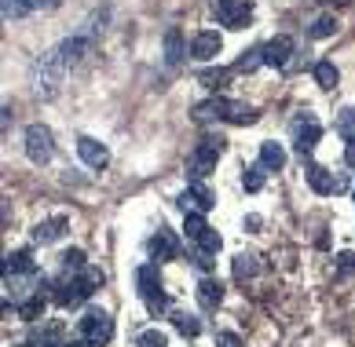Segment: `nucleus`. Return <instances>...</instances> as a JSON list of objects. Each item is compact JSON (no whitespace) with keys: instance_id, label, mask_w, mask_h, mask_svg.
Returning <instances> with one entry per match:
<instances>
[{"instance_id":"7ed1b4c3","label":"nucleus","mask_w":355,"mask_h":347,"mask_svg":"<svg viewBox=\"0 0 355 347\" xmlns=\"http://www.w3.org/2000/svg\"><path fill=\"white\" fill-rule=\"evenodd\" d=\"M136 285H139V296L147 303L150 314H162L168 307V296L162 292V274H157V263H143L136 271Z\"/></svg>"},{"instance_id":"4c0bfd02","label":"nucleus","mask_w":355,"mask_h":347,"mask_svg":"<svg viewBox=\"0 0 355 347\" xmlns=\"http://www.w3.org/2000/svg\"><path fill=\"white\" fill-rule=\"evenodd\" d=\"M216 344H220V347H245L239 332H216Z\"/></svg>"},{"instance_id":"a878e982","label":"nucleus","mask_w":355,"mask_h":347,"mask_svg":"<svg viewBox=\"0 0 355 347\" xmlns=\"http://www.w3.org/2000/svg\"><path fill=\"white\" fill-rule=\"evenodd\" d=\"M264 179H268V168L264 165H249L245 172H242V186H245V190L249 194H257V190H264Z\"/></svg>"},{"instance_id":"6ab92c4d","label":"nucleus","mask_w":355,"mask_h":347,"mask_svg":"<svg viewBox=\"0 0 355 347\" xmlns=\"http://www.w3.org/2000/svg\"><path fill=\"white\" fill-rule=\"evenodd\" d=\"M33 282H37V274H8V278H4V285H8V296L15 300V303H19V300L26 303V296L33 292V289H30Z\"/></svg>"},{"instance_id":"c756f323","label":"nucleus","mask_w":355,"mask_h":347,"mask_svg":"<svg viewBox=\"0 0 355 347\" xmlns=\"http://www.w3.org/2000/svg\"><path fill=\"white\" fill-rule=\"evenodd\" d=\"M337 132L345 139H355V106H345V110L337 114Z\"/></svg>"},{"instance_id":"4468645a","label":"nucleus","mask_w":355,"mask_h":347,"mask_svg":"<svg viewBox=\"0 0 355 347\" xmlns=\"http://www.w3.org/2000/svg\"><path fill=\"white\" fill-rule=\"evenodd\" d=\"M308 183H311V190L315 194H334V190H340V179H334V172L330 168H322V165H311L308 168Z\"/></svg>"},{"instance_id":"c85d7f7f","label":"nucleus","mask_w":355,"mask_h":347,"mask_svg":"<svg viewBox=\"0 0 355 347\" xmlns=\"http://www.w3.org/2000/svg\"><path fill=\"white\" fill-rule=\"evenodd\" d=\"M334 33H337V19L334 15H322V19L311 22V37H315V41H326V37H334Z\"/></svg>"},{"instance_id":"f8f14e48","label":"nucleus","mask_w":355,"mask_h":347,"mask_svg":"<svg viewBox=\"0 0 355 347\" xmlns=\"http://www.w3.org/2000/svg\"><path fill=\"white\" fill-rule=\"evenodd\" d=\"M289 55H293V37H286V33L271 37V41L264 44V59H268V66H286Z\"/></svg>"},{"instance_id":"ddd939ff","label":"nucleus","mask_w":355,"mask_h":347,"mask_svg":"<svg viewBox=\"0 0 355 347\" xmlns=\"http://www.w3.org/2000/svg\"><path fill=\"white\" fill-rule=\"evenodd\" d=\"M227 99H205L194 106V121L198 125H209V121H227Z\"/></svg>"},{"instance_id":"f3484780","label":"nucleus","mask_w":355,"mask_h":347,"mask_svg":"<svg viewBox=\"0 0 355 347\" xmlns=\"http://www.w3.org/2000/svg\"><path fill=\"white\" fill-rule=\"evenodd\" d=\"M62 234H67V220H44V223L33 226V242L37 245H51V242H59Z\"/></svg>"},{"instance_id":"bb28decb","label":"nucleus","mask_w":355,"mask_h":347,"mask_svg":"<svg viewBox=\"0 0 355 347\" xmlns=\"http://www.w3.org/2000/svg\"><path fill=\"white\" fill-rule=\"evenodd\" d=\"M183 231H187V238H194V242H198V238L209 231V223H205L202 212H183Z\"/></svg>"},{"instance_id":"f704fd0d","label":"nucleus","mask_w":355,"mask_h":347,"mask_svg":"<svg viewBox=\"0 0 355 347\" xmlns=\"http://www.w3.org/2000/svg\"><path fill=\"white\" fill-rule=\"evenodd\" d=\"M22 15H30L22 0H4V19H8V22H11V19H22Z\"/></svg>"},{"instance_id":"f257e3e1","label":"nucleus","mask_w":355,"mask_h":347,"mask_svg":"<svg viewBox=\"0 0 355 347\" xmlns=\"http://www.w3.org/2000/svg\"><path fill=\"white\" fill-rule=\"evenodd\" d=\"M62 73H67V62H62L59 48L48 51V55H41V62H37V70H33V91L41 99H55L59 84H62Z\"/></svg>"},{"instance_id":"e433bc0d","label":"nucleus","mask_w":355,"mask_h":347,"mask_svg":"<svg viewBox=\"0 0 355 347\" xmlns=\"http://www.w3.org/2000/svg\"><path fill=\"white\" fill-rule=\"evenodd\" d=\"M202 81H205L209 88H220L223 81H227V70H205V73H202Z\"/></svg>"},{"instance_id":"393cba45","label":"nucleus","mask_w":355,"mask_h":347,"mask_svg":"<svg viewBox=\"0 0 355 347\" xmlns=\"http://www.w3.org/2000/svg\"><path fill=\"white\" fill-rule=\"evenodd\" d=\"M315 81H319V88H337V81H340V73H337V66L330 62V59H322V62H315Z\"/></svg>"},{"instance_id":"7c9ffc66","label":"nucleus","mask_w":355,"mask_h":347,"mask_svg":"<svg viewBox=\"0 0 355 347\" xmlns=\"http://www.w3.org/2000/svg\"><path fill=\"white\" fill-rule=\"evenodd\" d=\"M136 347H168V337L162 329H143L136 337Z\"/></svg>"},{"instance_id":"0eeeda50","label":"nucleus","mask_w":355,"mask_h":347,"mask_svg":"<svg viewBox=\"0 0 355 347\" xmlns=\"http://www.w3.org/2000/svg\"><path fill=\"white\" fill-rule=\"evenodd\" d=\"M293 132H297V154L300 157H308L311 150H315V143H319V136H322V128H319V121H315L311 114H304V117H297L293 121Z\"/></svg>"},{"instance_id":"cd10ccee","label":"nucleus","mask_w":355,"mask_h":347,"mask_svg":"<svg viewBox=\"0 0 355 347\" xmlns=\"http://www.w3.org/2000/svg\"><path fill=\"white\" fill-rule=\"evenodd\" d=\"M173 326L183 332V337H198V332H202V322H198V318H194V314H187V311H180V314H173Z\"/></svg>"},{"instance_id":"c9c22d12","label":"nucleus","mask_w":355,"mask_h":347,"mask_svg":"<svg viewBox=\"0 0 355 347\" xmlns=\"http://www.w3.org/2000/svg\"><path fill=\"white\" fill-rule=\"evenodd\" d=\"M337 274H355V252H337Z\"/></svg>"},{"instance_id":"2f4dec72","label":"nucleus","mask_w":355,"mask_h":347,"mask_svg":"<svg viewBox=\"0 0 355 347\" xmlns=\"http://www.w3.org/2000/svg\"><path fill=\"white\" fill-rule=\"evenodd\" d=\"M220 245H223V238L213 231V226H209V231L198 238V249L205 252V256H216V252H220Z\"/></svg>"},{"instance_id":"aec40b11","label":"nucleus","mask_w":355,"mask_h":347,"mask_svg":"<svg viewBox=\"0 0 355 347\" xmlns=\"http://www.w3.org/2000/svg\"><path fill=\"white\" fill-rule=\"evenodd\" d=\"M85 51H88V37H70V41H62V44H59V55H62V62H67V66L81 62V59H85Z\"/></svg>"},{"instance_id":"20e7f679","label":"nucleus","mask_w":355,"mask_h":347,"mask_svg":"<svg viewBox=\"0 0 355 347\" xmlns=\"http://www.w3.org/2000/svg\"><path fill=\"white\" fill-rule=\"evenodd\" d=\"M51 154H55V136H51V128H44V125L26 128V157H30L33 165H48Z\"/></svg>"},{"instance_id":"473e14b6","label":"nucleus","mask_w":355,"mask_h":347,"mask_svg":"<svg viewBox=\"0 0 355 347\" xmlns=\"http://www.w3.org/2000/svg\"><path fill=\"white\" fill-rule=\"evenodd\" d=\"M59 260H62V267H67V271H85V267H88V263H85V252H81V249H70V252H62Z\"/></svg>"},{"instance_id":"72a5a7b5","label":"nucleus","mask_w":355,"mask_h":347,"mask_svg":"<svg viewBox=\"0 0 355 347\" xmlns=\"http://www.w3.org/2000/svg\"><path fill=\"white\" fill-rule=\"evenodd\" d=\"M41 311H44V300L41 296H30L22 307H19V314L26 318V322H33V318H41Z\"/></svg>"},{"instance_id":"9d476101","label":"nucleus","mask_w":355,"mask_h":347,"mask_svg":"<svg viewBox=\"0 0 355 347\" xmlns=\"http://www.w3.org/2000/svg\"><path fill=\"white\" fill-rule=\"evenodd\" d=\"M220 48H223L220 33L202 30V33H194V41H191V55L198 59V62H209V59H216V55H220Z\"/></svg>"},{"instance_id":"f03ea898","label":"nucleus","mask_w":355,"mask_h":347,"mask_svg":"<svg viewBox=\"0 0 355 347\" xmlns=\"http://www.w3.org/2000/svg\"><path fill=\"white\" fill-rule=\"evenodd\" d=\"M220 154H223V139H220V136H205L198 146H194V154H191V161H187V176H191V183H202L209 172L216 168Z\"/></svg>"},{"instance_id":"a19ab883","label":"nucleus","mask_w":355,"mask_h":347,"mask_svg":"<svg viewBox=\"0 0 355 347\" xmlns=\"http://www.w3.org/2000/svg\"><path fill=\"white\" fill-rule=\"evenodd\" d=\"M322 4H330V8H345V4H352V0H322Z\"/></svg>"},{"instance_id":"6e6552de","label":"nucleus","mask_w":355,"mask_h":347,"mask_svg":"<svg viewBox=\"0 0 355 347\" xmlns=\"http://www.w3.org/2000/svg\"><path fill=\"white\" fill-rule=\"evenodd\" d=\"M213 205H216V197H213V190H209L205 183H191L187 194L180 197V208L183 212H209Z\"/></svg>"},{"instance_id":"4be33fe9","label":"nucleus","mask_w":355,"mask_h":347,"mask_svg":"<svg viewBox=\"0 0 355 347\" xmlns=\"http://www.w3.org/2000/svg\"><path fill=\"white\" fill-rule=\"evenodd\" d=\"M260 165H264L268 172H279L286 165V150L279 143H264V146H260Z\"/></svg>"},{"instance_id":"a211bd4d","label":"nucleus","mask_w":355,"mask_h":347,"mask_svg":"<svg viewBox=\"0 0 355 347\" xmlns=\"http://www.w3.org/2000/svg\"><path fill=\"white\" fill-rule=\"evenodd\" d=\"M4 274H37V263H33V252H30V249H19V252H8V263H4Z\"/></svg>"},{"instance_id":"9b49d317","label":"nucleus","mask_w":355,"mask_h":347,"mask_svg":"<svg viewBox=\"0 0 355 347\" xmlns=\"http://www.w3.org/2000/svg\"><path fill=\"white\" fill-rule=\"evenodd\" d=\"M150 252H154V260H176L180 256L176 234L168 231V226H157V234L150 238Z\"/></svg>"},{"instance_id":"ea45409f","label":"nucleus","mask_w":355,"mask_h":347,"mask_svg":"<svg viewBox=\"0 0 355 347\" xmlns=\"http://www.w3.org/2000/svg\"><path fill=\"white\" fill-rule=\"evenodd\" d=\"M345 165L355 168V139H348V146H345Z\"/></svg>"},{"instance_id":"1a4fd4ad","label":"nucleus","mask_w":355,"mask_h":347,"mask_svg":"<svg viewBox=\"0 0 355 347\" xmlns=\"http://www.w3.org/2000/svg\"><path fill=\"white\" fill-rule=\"evenodd\" d=\"M77 154H81V161H85L88 168H107V161H110V150H107L99 139H92V136L77 139Z\"/></svg>"},{"instance_id":"dca6fc26","label":"nucleus","mask_w":355,"mask_h":347,"mask_svg":"<svg viewBox=\"0 0 355 347\" xmlns=\"http://www.w3.org/2000/svg\"><path fill=\"white\" fill-rule=\"evenodd\" d=\"M183 55H187V48H183V30H180V26H168V30H165V62L180 66Z\"/></svg>"},{"instance_id":"39448f33","label":"nucleus","mask_w":355,"mask_h":347,"mask_svg":"<svg viewBox=\"0 0 355 347\" xmlns=\"http://www.w3.org/2000/svg\"><path fill=\"white\" fill-rule=\"evenodd\" d=\"M77 332H81V340L92 344V347H99V344H107L114 337V318L107 311H88L81 322H77Z\"/></svg>"},{"instance_id":"412c9836","label":"nucleus","mask_w":355,"mask_h":347,"mask_svg":"<svg viewBox=\"0 0 355 347\" xmlns=\"http://www.w3.org/2000/svg\"><path fill=\"white\" fill-rule=\"evenodd\" d=\"M257 117H260V110L249 106V103H231L227 106V121L231 125H257Z\"/></svg>"},{"instance_id":"2eb2a0df","label":"nucleus","mask_w":355,"mask_h":347,"mask_svg":"<svg viewBox=\"0 0 355 347\" xmlns=\"http://www.w3.org/2000/svg\"><path fill=\"white\" fill-rule=\"evenodd\" d=\"M198 303L205 307V311H216V307L223 303V282H220V278H202V285H198Z\"/></svg>"},{"instance_id":"58836bf2","label":"nucleus","mask_w":355,"mask_h":347,"mask_svg":"<svg viewBox=\"0 0 355 347\" xmlns=\"http://www.w3.org/2000/svg\"><path fill=\"white\" fill-rule=\"evenodd\" d=\"M26 11H51V8H59V0H22Z\"/></svg>"},{"instance_id":"5701e85b","label":"nucleus","mask_w":355,"mask_h":347,"mask_svg":"<svg viewBox=\"0 0 355 347\" xmlns=\"http://www.w3.org/2000/svg\"><path fill=\"white\" fill-rule=\"evenodd\" d=\"M260 66H268L264 48H249V51H242V59L234 62V73H253V70H260Z\"/></svg>"},{"instance_id":"423d86ee","label":"nucleus","mask_w":355,"mask_h":347,"mask_svg":"<svg viewBox=\"0 0 355 347\" xmlns=\"http://www.w3.org/2000/svg\"><path fill=\"white\" fill-rule=\"evenodd\" d=\"M213 11H216L220 26H227V30H242L253 19V4L249 0H213Z\"/></svg>"},{"instance_id":"b1692460","label":"nucleus","mask_w":355,"mask_h":347,"mask_svg":"<svg viewBox=\"0 0 355 347\" xmlns=\"http://www.w3.org/2000/svg\"><path fill=\"white\" fill-rule=\"evenodd\" d=\"M231 271H234V278H239V282H245V278H253V274L260 271V263H257L253 252H239V256H234V263H231Z\"/></svg>"}]
</instances>
